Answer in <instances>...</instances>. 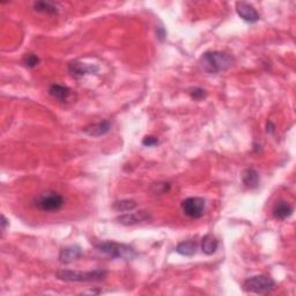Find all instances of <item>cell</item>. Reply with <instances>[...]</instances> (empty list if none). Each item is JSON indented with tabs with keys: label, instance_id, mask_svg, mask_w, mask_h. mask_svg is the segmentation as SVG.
Here are the masks:
<instances>
[{
	"label": "cell",
	"instance_id": "cell-1",
	"mask_svg": "<svg viewBox=\"0 0 296 296\" xmlns=\"http://www.w3.org/2000/svg\"><path fill=\"white\" fill-rule=\"evenodd\" d=\"M233 56L222 51H208L201 56L199 66L204 72L208 74H216L229 70L235 65Z\"/></svg>",
	"mask_w": 296,
	"mask_h": 296
},
{
	"label": "cell",
	"instance_id": "cell-2",
	"mask_svg": "<svg viewBox=\"0 0 296 296\" xmlns=\"http://www.w3.org/2000/svg\"><path fill=\"white\" fill-rule=\"evenodd\" d=\"M108 272L106 269L99 268L94 271L80 272L72 271V269H62L56 273V276L59 280L66 281V282H96L102 281L107 278Z\"/></svg>",
	"mask_w": 296,
	"mask_h": 296
},
{
	"label": "cell",
	"instance_id": "cell-3",
	"mask_svg": "<svg viewBox=\"0 0 296 296\" xmlns=\"http://www.w3.org/2000/svg\"><path fill=\"white\" fill-rule=\"evenodd\" d=\"M33 206L39 211L52 213L57 212L64 206V197L55 191H44L35 196L33 199Z\"/></svg>",
	"mask_w": 296,
	"mask_h": 296
},
{
	"label": "cell",
	"instance_id": "cell-4",
	"mask_svg": "<svg viewBox=\"0 0 296 296\" xmlns=\"http://www.w3.org/2000/svg\"><path fill=\"white\" fill-rule=\"evenodd\" d=\"M97 251H100L101 253L107 254L111 258H121V259L130 260L133 259L137 256L136 250L132 246L123 244V243H117L114 241H106L101 242L99 244L95 245Z\"/></svg>",
	"mask_w": 296,
	"mask_h": 296
},
{
	"label": "cell",
	"instance_id": "cell-5",
	"mask_svg": "<svg viewBox=\"0 0 296 296\" xmlns=\"http://www.w3.org/2000/svg\"><path fill=\"white\" fill-rule=\"evenodd\" d=\"M275 288V282L271 276L267 275H254L246 279L243 283V289L246 293H253L259 295H267L272 293Z\"/></svg>",
	"mask_w": 296,
	"mask_h": 296
},
{
	"label": "cell",
	"instance_id": "cell-6",
	"mask_svg": "<svg viewBox=\"0 0 296 296\" xmlns=\"http://www.w3.org/2000/svg\"><path fill=\"white\" fill-rule=\"evenodd\" d=\"M182 211L191 219H199L205 214L206 200L200 197H190L182 201Z\"/></svg>",
	"mask_w": 296,
	"mask_h": 296
},
{
	"label": "cell",
	"instance_id": "cell-7",
	"mask_svg": "<svg viewBox=\"0 0 296 296\" xmlns=\"http://www.w3.org/2000/svg\"><path fill=\"white\" fill-rule=\"evenodd\" d=\"M153 220L151 213L147 211H139L136 213H126L116 218V221L123 226H134V224L151 222Z\"/></svg>",
	"mask_w": 296,
	"mask_h": 296
},
{
	"label": "cell",
	"instance_id": "cell-8",
	"mask_svg": "<svg viewBox=\"0 0 296 296\" xmlns=\"http://www.w3.org/2000/svg\"><path fill=\"white\" fill-rule=\"evenodd\" d=\"M236 13L238 17L249 24H254V22L259 21L260 16L257 12V10L249 3L245 2H238L236 3Z\"/></svg>",
	"mask_w": 296,
	"mask_h": 296
},
{
	"label": "cell",
	"instance_id": "cell-9",
	"mask_svg": "<svg viewBox=\"0 0 296 296\" xmlns=\"http://www.w3.org/2000/svg\"><path fill=\"white\" fill-rule=\"evenodd\" d=\"M99 72V66L84 64L80 62H73L69 64V73L73 78H81L87 74H95Z\"/></svg>",
	"mask_w": 296,
	"mask_h": 296
},
{
	"label": "cell",
	"instance_id": "cell-10",
	"mask_svg": "<svg viewBox=\"0 0 296 296\" xmlns=\"http://www.w3.org/2000/svg\"><path fill=\"white\" fill-rule=\"evenodd\" d=\"M82 249L79 245H70L63 248L59 252L58 259L62 264H71L81 257Z\"/></svg>",
	"mask_w": 296,
	"mask_h": 296
},
{
	"label": "cell",
	"instance_id": "cell-11",
	"mask_svg": "<svg viewBox=\"0 0 296 296\" xmlns=\"http://www.w3.org/2000/svg\"><path fill=\"white\" fill-rule=\"evenodd\" d=\"M111 130V123L109 121H102L99 123H94L82 129V132L89 137H102Z\"/></svg>",
	"mask_w": 296,
	"mask_h": 296
},
{
	"label": "cell",
	"instance_id": "cell-12",
	"mask_svg": "<svg viewBox=\"0 0 296 296\" xmlns=\"http://www.w3.org/2000/svg\"><path fill=\"white\" fill-rule=\"evenodd\" d=\"M71 94H72V91H71L67 86L55 84L50 86V88H49V95H50L52 99L57 100L62 103L66 102V101L70 99Z\"/></svg>",
	"mask_w": 296,
	"mask_h": 296
},
{
	"label": "cell",
	"instance_id": "cell-13",
	"mask_svg": "<svg viewBox=\"0 0 296 296\" xmlns=\"http://www.w3.org/2000/svg\"><path fill=\"white\" fill-rule=\"evenodd\" d=\"M273 216L278 220H286L291 216L294 213V208L290 204H288L287 201L280 200L274 205L273 207Z\"/></svg>",
	"mask_w": 296,
	"mask_h": 296
},
{
	"label": "cell",
	"instance_id": "cell-14",
	"mask_svg": "<svg viewBox=\"0 0 296 296\" xmlns=\"http://www.w3.org/2000/svg\"><path fill=\"white\" fill-rule=\"evenodd\" d=\"M242 182L249 189H256L259 185V174L253 168H248L243 171Z\"/></svg>",
	"mask_w": 296,
	"mask_h": 296
},
{
	"label": "cell",
	"instance_id": "cell-15",
	"mask_svg": "<svg viewBox=\"0 0 296 296\" xmlns=\"http://www.w3.org/2000/svg\"><path fill=\"white\" fill-rule=\"evenodd\" d=\"M219 248V241L215 236L211 234L205 235L201 239V251L207 256L215 253V251Z\"/></svg>",
	"mask_w": 296,
	"mask_h": 296
},
{
	"label": "cell",
	"instance_id": "cell-16",
	"mask_svg": "<svg viewBox=\"0 0 296 296\" xmlns=\"http://www.w3.org/2000/svg\"><path fill=\"white\" fill-rule=\"evenodd\" d=\"M198 244L194 241H184L178 243L176 246V252L185 257H192L197 253Z\"/></svg>",
	"mask_w": 296,
	"mask_h": 296
},
{
	"label": "cell",
	"instance_id": "cell-17",
	"mask_svg": "<svg viewBox=\"0 0 296 296\" xmlns=\"http://www.w3.org/2000/svg\"><path fill=\"white\" fill-rule=\"evenodd\" d=\"M34 10L39 13H46V14H57L58 9L55 4L50 2H36L34 3Z\"/></svg>",
	"mask_w": 296,
	"mask_h": 296
},
{
	"label": "cell",
	"instance_id": "cell-18",
	"mask_svg": "<svg viewBox=\"0 0 296 296\" xmlns=\"http://www.w3.org/2000/svg\"><path fill=\"white\" fill-rule=\"evenodd\" d=\"M137 201L132 200V199H123V200H118L115 201L112 207H114L115 211L117 212H130L133 211L134 208H137Z\"/></svg>",
	"mask_w": 296,
	"mask_h": 296
},
{
	"label": "cell",
	"instance_id": "cell-19",
	"mask_svg": "<svg viewBox=\"0 0 296 296\" xmlns=\"http://www.w3.org/2000/svg\"><path fill=\"white\" fill-rule=\"evenodd\" d=\"M189 94H190L191 99L194 100V101H201V100H204L206 96H207V92H206L205 89L199 88V87L190 89Z\"/></svg>",
	"mask_w": 296,
	"mask_h": 296
},
{
	"label": "cell",
	"instance_id": "cell-20",
	"mask_svg": "<svg viewBox=\"0 0 296 296\" xmlns=\"http://www.w3.org/2000/svg\"><path fill=\"white\" fill-rule=\"evenodd\" d=\"M151 190L153 191V193L155 194H164L170 190V184L169 183L160 182V183H156V184H153Z\"/></svg>",
	"mask_w": 296,
	"mask_h": 296
},
{
	"label": "cell",
	"instance_id": "cell-21",
	"mask_svg": "<svg viewBox=\"0 0 296 296\" xmlns=\"http://www.w3.org/2000/svg\"><path fill=\"white\" fill-rule=\"evenodd\" d=\"M24 64L28 69H35V67L40 64V58L36 55H26L24 57Z\"/></svg>",
	"mask_w": 296,
	"mask_h": 296
},
{
	"label": "cell",
	"instance_id": "cell-22",
	"mask_svg": "<svg viewBox=\"0 0 296 296\" xmlns=\"http://www.w3.org/2000/svg\"><path fill=\"white\" fill-rule=\"evenodd\" d=\"M159 144V139L155 137H145L144 139H142V145L146 146V147H152V146H155Z\"/></svg>",
	"mask_w": 296,
	"mask_h": 296
},
{
	"label": "cell",
	"instance_id": "cell-23",
	"mask_svg": "<svg viewBox=\"0 0 296 296\" xmlns=\"http://www.w3.org/2000/svg\"><path fill=\"white\" fill-rule=\"evenodd\" d=\"M157 36L161 41H163L164 37H166V33H164L163 28H157Z\"/></svg>",
	"mask_w": 296,
	"mask_h": 296
},
{
	"label": "cell",
	"instance_id": "cell-24",
	"mask_svg": "<svg viewBox=\"0 0 296 296\" xmlns=\"http://www.w3.org/2000/svg\"><path fill=\"white\" fill-rule=\"evenodd\" d=\"M9 223H10V221L6 219V216L5 215H2V227H3V230L6 229V227L9 226Z\"/></svg>",
	"mask_w": 296,
	"mask_h": 296
},
{
	"label": "cell",
	"instance_id": "cell-25",
	"mask_svg": "<svg viewBox=\"0 0 296 296\" xmlns=\"http://www.w3.org/2000/svg\"><path fill=\"white\" fill-rule=\"evenodd\" d=\"M274 130H275V126L273 125V123L268 122L267 123V133H274Z\"/></svg>",
	"mask_w": 296,
	"mask_h": 296
}]
</instances>
